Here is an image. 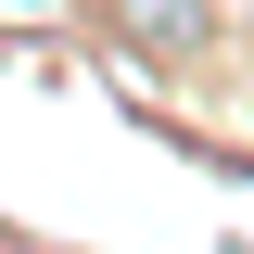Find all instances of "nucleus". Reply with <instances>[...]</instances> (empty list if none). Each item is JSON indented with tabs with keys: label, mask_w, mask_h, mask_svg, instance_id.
Here are the masks:
<instances>
[]
</instances>
